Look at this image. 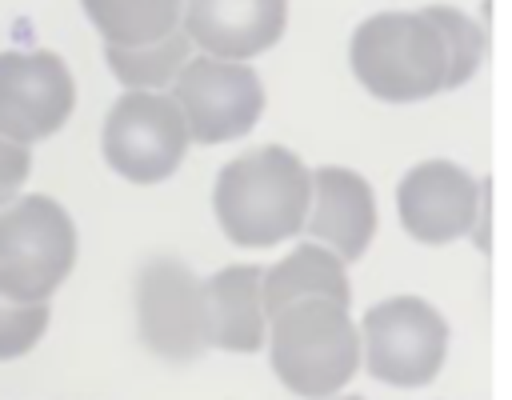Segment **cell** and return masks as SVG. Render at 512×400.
Returning a JSON list of instances; mask_svg holds the SVG:
<instances>
[{"mask_svg": "<svg viewBox=\"0 0 512 400\" xmlns=\"http://www.w3.org/2000/svg\"><path fill=\"white\" fill-rule=\"evenodd\" d=\"M104 44H152L180 28L184 0H80Z\"/></svg>", "mask_w": 512, "mask_h": 400, "instance_id": "cell-15", "label": "cell"}, {"mask_svg": "<svg viewBox=\"0 0 512 400\" xmlns=\"http://www.w3.org/2000/svg\"><path fill=\"white\" fill-rule=\"evenodd\" d=\"M104 60H108L112 76L124 84V92H164V88H172L176 72L192 60V44L176 28L172 36L152 40V44H132V48L108 44Z\"/></svg>", "mask_w": 512, "mask_h": 400, "instance_id": "cell-16", "label": "cell"}, {"mask_svg": "<svg viewBox=\"0 0 512 400\" xmlns=\"http://www.w3.org/2000/svg\"><path fill=\"white\" fill-rule=\"evenodd\" d=\"M356 80L388 104H412L444 92L448 56L436 24L424 12H376L348 44Z\"/></svg>", "mask_w": 512, "mask_h": 400, "instance_id": "cell-3", "label": "cell"}, {"mask_svg": "<svg viewBox=\"0 0 512 400\" xmlns=\"http://www.w3.org/2000/svg\"><path fill=\"white\" fill-rule=\"evenodd\" d=\"M100 144L116 176L128 184H160L180 168L192 140L172 96L124 92L104 116Z\"/></svg>", "mask_w": 512, "mask_h": 400, "instance_id": "cell-6", "label": "cell"}, {"mask_svg": "<svg viewBox=\"0 0 512 400\" xmlns=\"http://www.w3.org/2000/svg\"><path fill=\"white\" fill-rule=\"evenodd\" d=\"M304 296H324L336 304H352V284L344 272V260L332 256L324 244H296L284 260H276L272 268H260V300L264 312L272 316L276 308L304 300Z\"/></svg>", "mask_w": 512, "mask_h": 400, "instance_id": "cell-14", "label": "cell"}, {"mask_svg": "<svg viewBox=\"0 0 512 400\" xmlns=\"http://www.w3.org/2000/svg\"><path fill=\"white\" fill-rule=\"evenodd\" d=\"M312 244H324L332 256L360 260L376 236V196L372 184L340 164H320L312 172V200L304 216Z\"/></svg>", "mask_w": 512, "mask_h": 400, "instance_id": "cell-12", "label": "cell"}, {"mask_svg": "<svg viewBox=\"0 0 512 400\" xmlns=\"http://www.w3.org/2000/svg\"><path fill=\"white\" fill-rule=\"evenodd\" d=\"M420 12L436 24V32H440V40H444V56H448L444 92H452V88H460L464 80H472V72L480 68L484 48H488V36H484V28H480L472 16H464V12L452 8V4H428V8H420Z\"/></svg>", "mask_w": 512, "mask_h": 400, "instance_id": "cell-17", "label": "cell"}, {"mask_svg": "<svg viewBox=\"0 0 512 400\" xmlns=\"http://www.w3.org/2000/svg\"><path fill=\"white\" fill-rule=\"evenodd\" d=\"M204 288V324L208 348L224 352H256L268 336V312L260 300V268L256 264H228L200 280Z\"/></svg>", "mask_w": 512, "mask_h": 400, "instance_id": "cell-13", "label": "cell"}, {"mask_svg": "<svg viewBox=\"0 0 512 400\" xmlns=\"http://www.w3.org/2000/svg\"><path fill=\"white\" fill-rule=\"evenodd\" d=\"M48 332V304H16L0 296V360L28 356Z\"/></svg>", "mask_w": 512, "mask_h": 400, "instance_id": "cell-18", "label": "cell"}, {"mask_svg": "<svg viewBox=\"0 0 512 400\" xmlns=\"http://www.w3.org/2000/svg\"><path fill=\"white\" fill-rule=\"evenodd\" d=\"M360 356L372 380L392 388H424L448 356V320L424 296H392L364 312Z\"/></svg>", "mask_w": 512, "mask_h": 400, "instance_id": "cell-5", "label": "cell"}, {"mask_svg": "<svg viewBox=\"0 0 512 400\" xmlns=\"http://www.w3.org/2000/svg\"><path fill=\"white\" fill-rule=\"evenodd\" d=\"M312 200V172L280 144L240 152L212 188L220 232L240 248H272L304 228Z\"/></svg>", "mask_w": 512, "mask_h": 400, "instance_id": "cell-1", "label": "cell"}, {"mask_svg": "<svg viewBox=\"0 0 512 400\" xmlns=\"http://www.w3.org/2000/svg\"><path fill=\"white\" fill-rule=\"evenodd\" d=\"M136 332L164 360H196L208 348L204 288L176 256H156L136 272Z\"/></svg>", "mask_w": 512, "mask_h": 400, "instance_id": "cell-8", "label": "cell"}, {"mask_svg": "<svg viewBox=\"0 0 512 400\" xmlns=\"http://www.w3.org/2000/svg\"><path fill=\"white\" fill-rule=\"evenodd\" d=\"M172 104L192 144H224L256 128L264 116V84L248 64L192 56L172 80Z\"/></svg>", "mask_w": 512, "mask_h": 400, "instance_id": "cell-7", "label": "cell"}, {"mask_svg": "<svg viewBox=\"0 0 512 400\" xmlns=\"http://www.w3.org/2000/svg\"><path fill=\"white\" fill-rule=\"evenodd\" d=\"M28 168H32V148L0 136V204H8L20 192V184L28 180Z\"/></svg>", "mask_w": 512, "mask_h": 400, "instance_id": "cell-19", "label": "cell"}, {"mask_svg": "<svg viewBox=\"0 0 512 400\" xmlns=\"http://www.w3.org/2000/svg\"><path fill=\"white\" fill-rule=\"evenodd\" d=\"M268 356L276 380L304 396L324 400L336 396L360 372V332L352 324L348 304L304 296L268 316Z\"/></svg>", "mask_w": 512, "mask_h": 400, "instance_id": "cell-2", "label": "cell"}, {"mask_svg": "<svg viewBox=\"0 0 512 400\" xmlns=\"http://www.w3.org/2000/svg\"><path fill=\"white\" fill-rule=\"evenodd\" d=\"M400 224L420 244H452L476 224L480 184L468 168L452 160H420L404 172L396 188Z\"/></svg>", "mask_w": 512, "mask_h": 400, "instance_id": "cell-10", "label": "cell"}, {"mask_svg": "<svg viewBox=\"0 0 512 400\" xmlns=\"http://www.w3.org/2000/svg\"><path fill=\"white\" fill-rule=\"evenodd\" d=\"M324 400H364V396H324Z\"/></svg>", "mask_w": 512, "mask_h": 400, "instance_id": "cell-20", "label": "cell"}, {"mask_svg": "<svg viewBox=\"0 0 512 400\" xmlns=\"http://www.w3.org/2000/svg\"><path fill=\"white\" fill-rule=\"evenodd\" d=\"M76 108V84L68 64L40 52H0V136L36 144L68 124Z\"/></svg>", "mask_w": 512, "mask_h": 400, "instance_id": "cell-9", "label": "cell"}, {"mask_svg": "<svg viewBox=\"0 0 512 400\" xmlns=\"http://www.w3.org/2000/svg\"><path fill=\"white\" fill-rule=\"evenodd\" d=\"M76 264V224L52 196L0 204V296L48 304Z\"/></svg>", "mask_w": 512, "mask_h": 400, "instance_id": "cell-4", "label": "cell"}, {"mask_svg": "<svg viewBox=\"0 0 512 400\" xmlns=\"http://www.w3.org/2000/svg\"><path fill=\"white\" fill-rule=\"evenodd\" d=\"M288 24V0H184L180 32L216 60H252L268 52Z\"/></svg>", "mask_w": 512, "mask_h": 400, "instance_id": "cell-11", "label": "cell"}]
</instances>
